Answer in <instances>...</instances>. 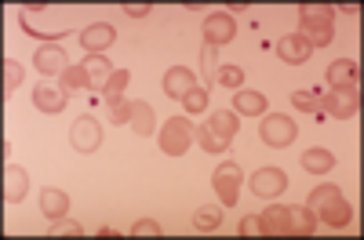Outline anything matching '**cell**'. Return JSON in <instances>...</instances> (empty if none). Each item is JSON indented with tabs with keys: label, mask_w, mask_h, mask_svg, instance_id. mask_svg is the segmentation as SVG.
Here are the masks:
<instances>
[{
	"label": "cell",
	"mask_w": 364,
	"mask_h": 240,
	"mask_svg": "<svg viewBox=\"0 0 364 240\" xmlns=\"http://www.w3.org/2000/svg\"><path fill=\"white\" fill-rule=\"evenodd\" d=\"M306 207L317 215V222H324V226H331V229H343V226H350V219H353V207L346 204V197L339 193V186H331V182L317 186V190L310 193Z\"/></svg>",
	"instance_id": "1"
},
{
	"label": "cell",
	"mask_w": 364,
	"mask_h": 240,
	"mask_svg": "<svg viewBox=\"0 0 364 240\" xmlns=\"http://www.w3.org/2000/svg\"><path fill=\"white\" fill-rule=\"evenodd\" d=\"M360 109V84H346V87H331V92H321V113L317 116H353Z\"/></svg>",
	"instance_id": "2"
},
{
	"label": "cell",
	"mask_w": 364,
	"mask_h": 240,
	"mask_svg": "<svg viewBox=\"0 0 364 240\" xmlns=\"http://www.w3.org/2000/svg\"><path fill=\"white\" fill-rule=\"evenodd\" d=\"M197 138V128L190 124L186 116H171L164 120V128H161V149L168 157H182L190 149V142Z\"/></svg>",
	"instance_id": "3"
},
{
	"label": "cell",
	"mask_w": 364,
	"mask_h": 240,
	"mask_svg": "<svg viewBox=\"0 0 364 240\" xmlns=\"http://www.w3.org/2000/svg\"><path fill=\"white\" fill-rule=\"evenodd\" d=\"M70 142H73L77 153H95V149L102 146V124L95 120V113H80V116L73 120Z\"/></svg>",
	"instance_id": "4"
},
{
	"label": "cell",
	"mask_w": 364,
	"mask_h": 240,
	"mask_svg": "<svg viewBox=\"0 0 364 240\" xmlns=\"http://www.w3.org/2000/svg\"><path fill=\"white\" fill-rule=\"evenodd\" d=\"M259 138L266 142V146H291L295 142V124L284 116V113H269V116H262L259 120Z\"/></svg>",
	"instance_id": "5"
},
{
	"label": "cell",
	"mask_w": 364,
	"mask_h": 240,
	"mask_svg": "<svg viewBox=\"0 0 364 240\" xmlns=\"http://www.w3.org/2000/svg\"><path fill=\"white\" fill-rule=\"evenodd\" d=\"M215 193H219V200H223V207H233L237 204V197H240V164H233V160H223L219 168H215Z\"/></svg>",
	"instance_id": "6"
},
{
	"label": "cell",
	"mask_w": 364,
	"mask_h": 240,
	"mask_svg": "<svg viewBox=\"0 0 364 240\" xmlns=\"http://www.w3.org/2000/svg\"><path fill=\"white\" fill-rule=\"evenodd\" d=\"M233 37H237V22H233V15H226V11H211V15L204 18V44L223 48V44H230Z\"/></svg>",
	"instance_id": "7"
},
{
	"label": "cell",
	"mask_w": 364,
	"mask_h": 240,
	"mask_svg": "<svg viewBox=\"0 0 364 240\" xmlns=\"http://www.w3.org/2000/svg\"><path fill=\"white\" fill-rule=\"evenodd\" d=\"M262 236H291V204H269L259 215Z\"/></svg>",
	"instance_id": "8"
},
{
	"label": "cell",
	"mask_w": 364,
	"mask_h": 240,
	"mask_svg": "<svg viewBox=\"0 0 364 240\" xmlns=\"http://www.w3.org/2000/svg\"><path fill=\"white\" fill-rule=\"evenodd\" d=\"M284 186H288V175H284L281 168H259V171L252 175V193H255V197L273 200V197L284 193Z\"/></svg>",
	"instance_id": "9"
},
{
	"label": "cell",
	"mask_w": 364,
	"mask_h": 240,
	"mask_svg": "<svg viewBox=\"0 0 364 240\" xmlns=\"http://www.w3.org/2000/svg\"><path fill=\"white\" fill-rule=\"evenodd\" d=\"M295 33L306 40L310 48H328L331 40H336V26L324 22V18H299V29Z\"/></svg>",
	"instance_id": "10"
},
{
	"label": "cell",
	"mask_w": 364,
	"mask_h": 240,
	"mask_svg": "<svg viewBox=\"0 0 364 240\" xmlns=\"http://www.w3.org/2000/svg\"><path fill=\"white\" fill-rule=\"evenodd\" d=\"M113 40H117V33H113L109 22H91V26L80 29V44H84L87 55H102Z\"/></svg>",
	"instance_id": "11"
},
{
	"label": "cell",
	"mask_w": 364,
	"mask_h": 240,
	"mask_svg": "<svg viewBox=\"0 0 364 240\" xmlns=\"http://www.w3.org/2000/svg\"><path fill=\"white\" fill-rule=\"evenodd\" d=\"M33 62H37V70L44 73V77H55V73H63L66 70V48H58V44H41L37 48V55H33Z\"/></svg>",
	"instance_id": "12"
},
{
	"label": "cell",
	"mask_w": 364,
	"mask_h": 240,
	"mask_svg": "<svg viewBox=\"0 0 364 240\" xmlns=\"http://www.w3.org/2000/svg\"><path fill=\"white\" fill-rule=\"evenodd\" d=\"M193 87H197V77L186 66H171L164 73V95L168 99H186V92H193Z\"/></svg>",
	"instance_id": "13"
},
{
	"label": "cell",
	"mask_w": 364,
	"mask_h": 240,
	"mask_svg": "<svg viewBox=\"0 0 364 240\" xmlns=\"http://www.w3.org/2000/svg\"><path fill=\"white\" fill-rule=\"evenodd\" d=\"M80 66H84V73H87L91 92H102V87H106V80L113 77V62H109L106 55H87Z\"/></svg>",
	"instance_id": "14"
},
{
	"label": "cell",
	"mask_w": 364,
	"mask_h": 240,
	"mask_svg": "<svg viewBox=\"0 0 364 240\" xmlns=\"http://www.w3.org/2000/svg\"><path fill=\"white\" fill-rule=\"evenodd\" d=\"M310 51H314V48L302 40L299 33H288V37L277 40V55L284 58V62H291V66H302V62L310 58Z\"/></svg>",
	"instance_id": "15"
},
{
	"label": "cell",
	"mask_w": 364,
	"mask_h": 240,
	"mask_svg": "<svg viewBox=\"0 0 364 240\" xmlns=\"http://www.w3.org/2000/svg\"><path fill=\"white\" fill-rule=\"evenodd\" d=\"M346 84H360V66L353 58H336L328 66V87H346Z\"/></svg>",
	"instance_id": "16"
},
{
	"label": "cell",
	"mask_w": 364,
	"mask_h": 240,
	"mask_svg": "<svg viewBox=\"0 0 364 240\" xmlns=\"http://www.w3.org/2000/svg\"><path fill=\"white\" fill-rule=\"evenodd\" d=\"M66 102H70V95L63 92V87H48V84H41L37 92H33V106H37L41 113H63Z\"/></svg>",
	"instance_id": "17"
},
{
	"label": "cell",
	"mask_w": 364,
	"mask_h": 240,
	"mask_svg": "<svg viewBox=\"0 0 364 240\" xmlns=\"http://www.w3.org/2000/svg\"><path fill=\"white\" fill-rule=\"evenodd\" d=\"M26 190H29V175L18 164H8L4 168V200L8 204H18L26 197Z\"/></svg>",
	"instance_id": "18"
},
{
	"label": "cell",
	"mask_w": 364,
	"mask_h": 240,
	"mask_svg": "<svg viewBox=\"0 0 364 240\" xmlns=\"http://www.w3.org/2000/svg\"><path fill=\"white\" fill-rule=\"evenodd\" d=\"M41 212H44L48 219H63V215L70 212V197H66V190H55V186L41 190Z\"/></svg>",
	"instance_id": "19"
},
{
	"label": "cell",
	"mask_w": 364,
	"mask_h": 240,
	"mask_svg": "<svg viewBox=\"0 0 364 240\" xmlns=\"http://www.w3.org/2000/svg\"><path fill=\"white\" fill-rule=\"evenodd\" d=\"M302 168H306L310 175H328L331 168H336V153L324 149V146H314V149L302 153Z\"/></svg>",
	"instance_id": "20"
},
{
	"label": "cell",
	"mask_w": 364,
	"mask_h": 240,
	"mask_svg": "<svg viewBox=\"0 0 364 240\" xmlns=\"http://www.w3.org/2000/svg\"><path fill=\"white\" fill-rule=\"evenodd\" d=\"M233 113H245V116H262L266 113V95L262 92H233Z\"/></svg>",
	"instance_id": "21"
},
{
	"label": "cell",
	"mask_w": 364,
	"mask_h": 240,
	"mask_svg": "<svg viewBox=\"0 0 364 240\" xmlns=\"http://www.w3.org/2000/svg\"><path fill=\"white\" fill-rule=\"evenodd\" d=\"M132 128H135V135H154V128H157L154 106L149 102H132Z\"/></svg>",
	"instance_id": "22"
},
{
	"label": "cell",
	"mask_w": 364,
	"mask_h": 240,
	"mask_svg": "<svg viewBox=\"0 0 364 240\" xmlns=\"http://www.w3.org/2000/svg\"><path fill=\"white\" fill-rule=\"evenodd\" d=\"M317 229V215L310 212V207H291V236H314Z\"/></svg>",
	"instance_id": "23"
},
{
	"label": "cell",
	"mask_w": 364,
	"mask_h": 240,
	"mask_svg": "<svg viewBox=\"0 0 364 240\" xmlns=\"http://www.w3.org/2000/svg\"><path fill=\"white\" fill-rule=\"evenodd\" d=\"M58 87H63L66 95H73V92H84V87H91V84H87V73H84V66H66L63 73H58Z\"/></svg>",
	"instance_id": "24"
},
{
	"label": "cell",
	"mask_w": 364,
	"mask_h": 240,
	"mask_svg": "<svg viewBox=\"0 0 364 240\" xmlns=\"http://www.w3.org/2000/svg\"><path fill=\"white\" fill-rule=\"evenodd\" d=\"M197 142H200V149H208V153H226V149H230V138L219 135L211 124L197 128Z\"/></svg>",
	"instance_id": "25"
},
{
	"label": "cell",
	"mask_w": 364,
	"mask_h": 240,
	"mask_svg": "<svg viewBox=\"0 0 364 240\" xmlns=\"http://www.w3.org/2000/svg\"><path fill=\"white\" fill-rule=\"evenodd\" d=\"M128 84H132V73H128V70H113V77H109V80H106V87H102L106 102H120V99H124Z\"/></svg>",
	"instance_id": "26"
},
{
	"label": "cell",
	"mask_w": 364,
	"mask_h": 240,
	"mask_svg": "<svg viewBox=\"0 0 364 240\" xmlns=\"http://www.w3.org/2000/svg\"><path fill=\"white\" fill-rule=\"evenodd\" d=\"M208 124L215 128L219 135L233 138V135H237V128H240V120H237V113H233V109H215V113H211V120H208Z\"/></svg>",
	"instance_id": "27"
},
{
	"label": "cell",
	"mask_w": 364,
	"mask_h": 240,
	"mask_svg": "<svg viewBox=\"0 0 364 240\" xmlns=\"http://www.w3.org/2000/svg\"><path fill=\"white\" fill-rule=\"evenodd\" d=\"M291 106L302 113H321V92L317 87H302V92H291Z\"/></svg>",
	"instance_id": "28"
},
{
	"label": "cell",
	"mask_w": 364,
	"mask_h": 240,
	"mask_svg": "<svg viewBox=\"0 0 364 240\" xmlns=\"http://www.w3.org/2000/svg\"><path fill=\"white\" fill-rule=\"evenodd\" d=\"M193 226H197L200 233H208V229H219V226H223V207H197Z\"/></svg>",
	"instance_id": "29"
},
{
	"label": "cell",
	"mask_w": 364,
	"mask_h": 240,
	"mask_svg": "<svg viewBox=\"0 0 364 240\" xmlns=\"http://www.w3.org/2000/svg\"><path fill=\"white\" fill-rule=\"evenodd\" d=\"M215 84L240 92V87H245V73H240V66H219V70H215Z\"/></svg>",
	"instance_id": "30"
},
{
	"label": "cell",
	"mask_w": 364,
	"mask_h": 240,
	"mask_svg": "<svg viewBox=\"0 0 364 240\" xmlns=\"http://www.w3.org/2000/svg\"><path fill=\"white\" fill-rule=\"evenodd\" d=\"M200 70H204V80H208V84H215V70H219V48H211V44H204V48H200Z\"/></svg>",
	"instance_id": "31"
},
{
	"label": "cell",
	"mask_w": 364,
	"mask_h": 240,
	"mask_svg": "<svg viewBox=\"0 0 364 240\" xmlns=\"http://www.w3.org/2000/svg\"><path fill=\"white\" fill-rule=\"evenodd\" d=\"M48 236H80V222L77 219H51V229H48Z\"/></svg>",
	"instance_id": "32"
},
{
	"label": "cell",
	"mask_w": 364,
	"mask_h": 240,
	"mask_svg": "<svg viewBox=\"0 0 364 240\" xmlns=\"http://www.w3.org/2000/svg\"><path fill=\"white\" fill-rule=\"evenodd\" d=\"M182 106H186V113H204L208 109V92H204V87H193V92H186Z\"/></svg>",
	"instance_id": "33"
},
{
	"label": "cell",
	"mask_w": 364,
	"mask_h": 240,
	"mask_svg": "<svg viewBox=\"0 0 364 240\" xmlns=\"http://www.w3.org/2000/svg\"><path fill=\"white\" fill-rule=\"evenodd\" d=\"M299 18H324V22H331V18H336V8H331V4H302Z\"/></svg>",
	"instance_id": "34"
},
{
	"label": "cell",
	"mask_w": 364,
	"mask_h": 240,
	"mask_svg": "<svg viewBox=\"0 0 364 240\" xmlns=\"http://www.w3.org/2000/svg\"><path fill=\"white\" fill-rule=\"evenodd\" d=\"M18 84H22V66L15 62V58H8V62H4V92L11 95Z\"/></svg>",
	"instance_id": "35"
},
{
	"label": "cell",
	"mask_w": 364,
	"mask_h": 240,
	"mask_svg": "<svg viewBox=\"0 0 364 240\" xmlns=\"http://www.w3.org/2000/svg\"><path fill=\"white\" fill-rule=\"evenodd\" d=\"M109 120H113V124H132V102L128 99L109 102Z\"/></svg>",
	"instance_id": "36"
},
{
	"label": "cell",
	"mask_w": 364,
	"mask_h": 240,
	"mask_svg": "<svg viewBox=\"0 0 364 240\" xmlns=\"http://www.w3.org/2000/svg\"><path fill=\"white\" fill-rule=\"evenodd\" d=\"M132 236H161V226H157L154 219H139V222L132 226Z\"/></svg>",
	"instance_id": "37"
},
{
	"label": "cell",
	"mask_w": 364,
	"mask_h": 240,
	"mask_svg": "<svg viewBox=\"0 0 364 240\" xmlns=\"http://www.w3.org/2000/svg\"><path fill=\"white\" fill-rule=\"evenodd\" d=\"M237 233H240V236H262L259 215H245V219H240V226H237Z\"/></svg>",
	"instance_id": "38"
},
{
	"label": "cell",
	"mask_w": 364,
	"mask_h": 240,
	"mask_svg": "<svg viewBox=\"0 0 364 240\" xmlns=\"http://www.w3.org/2000/svg\"><path fill=\"white\" fill-rule=\"evenodd\" d=\"M120 8H124V15H132V18L149 15V4H142V0H132V4H120Z\"/></svg>",
	"instance_id": "39"
}]
</instances>
